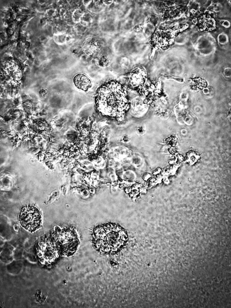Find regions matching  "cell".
Returning <instances> with one entry per match:
<instances>
[{"label":"cell","mask_w":231,"mask_h":308,"mask_svg":"<svg viewBox=\"0 0 231 308\" xmlns=\"http://www.w3.org/2000/svg\"><path fill=\"white\" fill-rule=\"evenodd\" d=\"M137 132L138 134L140 135H144L146 133V129L143 126H140L137 128Z\"/></svg>","instance_id":"52a82bcc"},{"label":"cell","mask_w":231,"mask_h":308,"mask_svg":"<svg viewBox=\"0 0 231 308\" xmlns=\"http://www.w3.org/2000/svg\"><path fill=\"white\" fill-rule=\"evenodd\" d=\"M131 139V137L129 135L125 134L122 137L121 141L124 143H127L130 142Z\"/></svg>","instance_id":"ba28073f"},{"label":"cell","mask_w":231,"mask_h":308,"mask_svg":"<svg viewBox=\"0 0 231 308\" xmlns=\"http://www.w3.org/2000/svg\"><path fill=\"white\" fill-rule=\"evenodd\" d=\"M95 100L98 111L110 116L121 118L129 107L126 88L116 81L101 85L96 92Z\"/></svg>","instance_id":"6da1fadb"},{"label":"cell","mask_w":231,"mask_h":308,"mask_svg":"<svg viewBox=\"0 0 231 308\" xmlns=\"http://www.w3.org/2000/svg\"><path fill=\"white\" fill-rule=\"evenodd\" d=\"M127 234L120 226L112 223L97 226L94 228L92 240L95 248L103 253L117 252L125 245Z\"/></svg>","instance_id":"7a4b0ae2"},{"label":"cell","mask_w":231,"mask_h":308,"mask_svg":"<svg viewBox=\"0 0 231 308\" xmlns=\"http://www.w3.org/2000/svg\"><path fill=\"white\" fill-rule=\"evenodd\" d=\"M79 244L76 232L72 227L57 229L51 236V245L62 255L69 257L73 255L77 251Z\"/></svg>","instance_id":"3957f363"},{"label":"cell","mask_w":231,"mask_h":308,"mask_svg":"<svg viewBox=\"0 0 231 308\" xmlns=\"http://www.w3.org/2000/svg\"><path fill=\"white\" fill-rule=\"evenodd\" d=\"M73 82L77 88L85 92L88 91L92 86L91 79L83 73H80L76 75L73 79Z\"/></svg>","instance_id":"5b68a950"},{"label":"cell","mask_w":231,"mask_h":308,"mask_svg":"<svg viewBox=\"0 0 231 308\" xmlns=\"http://www.w3.org/2000/svg\"><path fill=\"white\" fill-rule=\"evenodd\" d=\"M21 225L29 231L32 232L39 229L42 223V216L35 206L28 205L22 209L19 215Z\"/></svg>","instance_id":"277c9868"},{"label":"cell","mask_w":231,"mask_h":308,"mask_svg":"<svg viewBox=\"0 0 231 308\" xmlns=\"http://www.w3.org/2000/svg\"><path fill=\"white\" fill-rule=\"evenodd\" d=\"M198 23L200 28L202 30L211 31L215 27L214 20L208 15L200 16L198 18Z\"/></svg>","instance_id":"8992f818"}]
</instances>
